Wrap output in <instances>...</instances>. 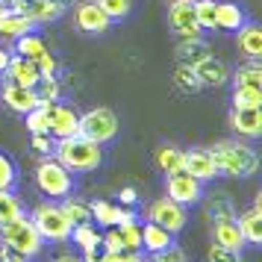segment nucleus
Masks as SVG:
<instances>
[{
    "label": "nucleus",
    "mask_w": 262,
    "mask_h": 262,
    "mask_svg": "<svg viewBox=\"0 0 262 262\" xmlns=\"http://www.w3.org/2000/svg\"><path fill=\"white\" fill-rule=\"evenodd\" d=\"M209 154L218 165V174H224V177L245 180L259 171V156L245 142H215L209 147Z\"/></svg>",
    "instance_id": "2"
},
{
    "label": "nucleus",
    "mask_w": 262,
    "mask_h": 262,
    "mask_svg": "<svg viewBox=\"0 0 262 262\" xmlns=\"http://www.w3.org/2000/svg\"><path fill=\"white\" fill-rule=\"evenodd\" d=\"M236 41H238V50L248 56V59H262V30L253 21L242 27L236 33Z\"/></svg>",
    "instance_id": "23"
},
{
    "label": "nucleus",
    "mask_w": 262,
    "mask_h": 262,
    "mask_svg": "<svg viewBox=\"0 0 262 262\" xmlns=\"http://www.w3.org/2000/svg\"><path fill=\"white\" fill-rule=\"evenodd\" d=\"M30 221L36 224L38 236L45 238V242H59V245H65V242L71 238L74 224L65 218L59 203H50V201L38 203L36 209H33V215H30Z\"/></svg>",
    "instance_id": "4"
},
{
    "label": "nucleus",
    "mask_w": 262,
    "mask_h": 262,
    "mask_svg": "<svg viewBox=\"0 0 262 262\" xmlns=\"http://www.w3.org/2000/svg\"><path fill=\"white\" fill-rule=\"evenodd\" d=\"M9 59H12V53H9V50H3V48H0V74L6 71V65H9Z\"/></svg>",
    "instance_id": "46"
},
{
    "label": "nucleus",
    "mask_w": 262,
    "mask_h": 262,
    "mask_svg": "<svg viewBox=\"0 0 262 262\" xmlns=\"http://www.w3.org/2000/svg\"><path fill=\"white\" fill-rule=\"evenodd\" d=\"M74 27L85 33V36H103L112 21L106 18V12L97 6L95 0H80L77 6H74Z\"/></svg>",
    "instance_id": "9"
},
{
    "label": "nucleus",
    "mask_w": 262,
    "mask_h": 262,
    "mask_svg": "<svg viewBox=\"0 0 262 262\" xmlns=\"http://www.w3.org/2000/svg\"><path fill=\"white\" fill-rule=\"evenodd\" d=\"M3 74H6V80H9V83L27 85V89H36L38 80H41V74H38L36 62H33V59H24V56H12Z\"/></svg>",
    "instance_id": "18"
},
{
    "label": "nucleus",
    "mask_w": 262,
    "mask_h": 262,
    "mask_svg": "<svg viewBox=\"0 0 262 262\" xmlns=\"http://www.w3.org/2000/svg\"><path fill=\"white\" fill-rule=\"evenodd\" d=\"M27 33H36V24L24 18L21 12H15L12 6H9V12L3 15V21H0V36L3 38H18V36H27Z\"/></svg>",
    "instance_id": "24"
},
{
    "label": "nucleus",
    "mask_w": 262,
    "mask_h": 262,
    "mask_svg": "<svg viewBox=\"0 0 262 262\" xmlns=\"http://www.w3.org/2000/svg\"><path fill=\"white\" fill-rule=\"evenodd\" d=\"M59 206H62V212H65V218H68L74 227L77 224H95V221H92V212H89V203L77 201V198H62Z\"/></svg>",
    "instance_id": "29"
},
{
    "label": "nucleus",
    "mask_w": 262,
    "mask_h": 262,
    "mask_svg": "<svg viewBox=\"0 0 262 262\" xmlns=\"http://www.w3.org/2000/svg\"><path fill=\"white\" fill-rule=\"evenodd\" d=\"M233 109H262V89H250V85L233 89Z\"/></svg>",
    "instance_id": "31"
},
{
    "label": "nucleus",
    "mask_w": 262,
    "mask_h": 262,
    "mask_svg": "<svg viewBox=\"0 0 262 262\" xmlns=\"http://www.w3.org/2000/svg\"><path fill=\"white\" fill-rule=\"evenodd\" d=\"M142 262H144V259H142Z\"/></svg>",
    "instance_id": "50"
},
{
    "label": "nucleus",
    "mask_w": 262,
    "mask_h": 262,
    "mask_svg": "<svg viewBox=\"0 0 262 262\" xmlns=\"http://www.w3.org/2000/svg\"><path fill=\"white\" fill-rule=\"evenodd\" d=\"M53 159L65 165L71 174H89V171H97L103 165V150L100 144L83 139L80 133L77 136H65V139H56L53 142Z\"/></svg>",
    "instance_id": "1"
},
{
    "label": "nucleus",
    "mask_w": 262,
    "mask_h": 262,
    "mask_svg": "<svg viewBox=\"0 0 262 262\" xmlns=\"http://www.w3.org/2000/svg\"><path fill=\"white\" fill-rule=\"evenodd\" d=\"M0 262H30L24 253H18V250L6 248V245H0Z\"/></svg>",
    "instance_id": "44"
},
{
    "label": "nucleus",
    "mask_w": 262,
    "mask_h": 262,
    "mask_svg": "<svg viewBox=\"0 0 262 262\" xmlns=\"http://www.w3.org/2000/svg\"><path fill=\"white\" fill-rule=\"evenodd\" d=\"M18 215H24V206H21V201L15 198L12 191H0V224L15 221Z\"/></svg>",
    "instance_id": "37"
},
{
    "label": "nucleus",
    "mask_w": 262,
    "mask_h": 262,
    "mask_svg": "<svg viewBox=\"0 0 262 262\" xmlns=\"http://www.w3.org/2000/svg\"><path fill=\"white\" fill-rule=\"evenodd\" d=\"M174 85H177L180 92H186V95H194V92L203 89L201 80H198V74H194V68L183 65V62L177 65V71H174Z\"/></svg>",
    "instance_id": "32"
},
{
    "label": "nucleus",
    "mask_w": 262,
    "mask_h": 262,
    "mask_svg": "<svg viewBox=\"0 0 262 262\" xmlns=\"http://www.w3.org/2000/svg\"><path fill=\"white\" fill-rule=\"evenodd\" d=\"M194 3V18L201 30H215V9H218V0H191Z\"/></svg>",
    "instance_id": "34"
},
{
    "label": "nucleus",
    "mask_w": 262,
    "mask_h": 262,
    "mask_svg": "<svg viewBox=\"0 0 262 262\" xmlns=\"http://www.w3.org/2000/svg\"><path fill=\"white\" fill-rule=\"evenodd\" d=\"M168 24L177 38H198L203 33L194 18V3L191 0H171L168 6Z\"/></svg>",
    "instance_id": "10"
},
{
    "label": "nucleus",
    "mask_w": 262,
    "mask_h": 262,
    "mask_svg": "<svg viewBox=\"0 0 262 262\" xmlns=\"http://www.w3.org/2000/svg\"><path fill=\"white\" fill-rule=\"evenodd\" d=\"M115 230H118L124 250H142V227L136 224V221H130V224H118Z\"/></svg>",
    "instance_id": "39"
},
{
    "label": "nucleus",
    "mask_w": 262,
    "mask_h": 262,
    "mask_svg": "<svg viewBox=\"0 0 262 262\" xmlns=\"http://www.w3.org/2000/svg\"><path fill=\"white\" fill-rule=\"evenodd\" d=\"M206 56H212V50H209V45H206L201 36H198V38H180L177 59L183 62V65L194 68V65H198V62H203Z\"/></svg>",
    "instance_id": "22"
},
{
    "label": "nucleus",
    "mask_w": 262,
    "mask_h": 262,
    "mask_svg": "<svg viewBox=\"0 0 262 262\" xmlns=\"http://www.w3.org/2000/svg\"><path fill=\"white\" fill-rule=\"evenodd\" d=\"M206 218L209 221H233L236 218V206H233V201L227 198V194H215L212 201L206 203Z\"/></svg>",
    "instance_id": "28"
},
{
    "label": "nucleus",
    "mask_w": 262,
    "mask_h": 262,
    "mask_svg": "<svg viewBox=\"0 0 262 262\" xmlns=\"http://www.w3.org/2000/svg\"><path fill=\"white\" fill-rule=\"evenodd\" d=\"M0 100H3V106L12 109V112H18V115H27L30 109L38 106V95L36 89H27V85H15V83H3V89H0Z\"/></svg>",
    "instance_id": "14"
},
{
    "label": "nucleus",
    "mask_w": 262,
    "mask_h": 262,
    "mask_svg": "<svg viewBox=\"0 0 262 262\" xmlns=\"http://www.w3.org/2000/svg\"><path fill=\"white\" fill-rule=\"evenodd\" d=\"M95 3L106 12V18L112 24H115V21H124V18L133 12V0H95Z\"/></svg>",
    "instance_id": "35"
},
{
    "label": "nucleus",
    "mask_w": 262,
    "mask_h": 262,
    "mask_svg": "<svg viewBox=\"0 0 262 262\" xmlns=\"http://www.w3.org/2000/svg\"><path fill=\"white\" fill-rule=\"evenodd\" d=\"M165 198H171L180 206H191L203 198V183L194 180L186 171H174V174H165Z\"/></svg>",
    "instance_id": "8"
},
{
    "label": "nucleus",
    "mask_w": 262,
    "mask_h": 262,
    "mask_svg": "<svg viewBox=\"0 0 262 262\" xmlns=\"http://www.w3.org/2000/svg\"><path fill=\"white\" fill-rule=\"evenodd\" d=\"M77 133H80L83 139H89V142H95V144H106V142H112V139L118 136V115H115L109 106L89 109V112L80 115Z\"/></svg>",
    "instance_id": "6"
},
{
    "label": "nucleus",
    "mask_w": 262,
    "mask_h": 262,
    "mask_svg": "<svg viewBox=\"0 0 262 262\" xmlns=\"http://www.w3.org/2000/svg\"><path fill=\"white\" fill-rule=\"evenodd\" d=\"M89 212H92V221H97L100 227H118V224L136 221L133 209H124V206L109 203V201H92L89 203Z\"/></svg>",
    "instance_id": "15"
},
{
    "label": "nucleus",
    "mask_w": 262,
    "mask_h": 262,
    "mask_svg": "<svg viewBox=\"0 0 262 262\" xmlns=\"http://www.w3.org/2000/svg\"><path fill=\"white\" fill-rule=\"evenodd\" d=\"M68 242H74L80 250H89V248H95L97 242H100V233H97L95 224H77L71 230V238H68Z\"/></svg>",
    "instance_id": "33"
},
{
    "label": "nucleus",
    "mask_w": 262,
    "mask_h": 262,
    "mask_svg": "<svg viewBox=\"0 0 262 262\" xmlns=\"http://www.w3.org/2000/svg\"><path fill=\"white\" fill-rule=\"evenodd\" d=\"M147 221H154L159 224L162 230H168L171 236H177L186 230V221H189V212H186V206H180L174 203L171 198H159L147 206Z\"/></svg>",
    "instance_id": "7"
},
{
    "label": "nucleus",
    "mask_w": 262,
    "mask_h": 262,
    "mask_svg": "<svg viewBox=\"0 0 262 262\" xmlns=\"http://www.w3.org/2000/svg\"><path fill=\"white\" fill-rule=\"evenodd\" d=\"M248 21H250L248 12H245L238 3H233V0H218V9H215V30H221V33H238Z\"/></svg>",
    "instance_id": "17"
},
{
    "label": "nucleus",
    "mask_w": 262,
    "mask_h": 262,
    "mask_svg": "<svg viewBox=\"0 0 262 262\" xmlns=\"http://www.w3.org/2000/svg\"><path fill=\"white\" fill-rule=\"evenodd\" d=\"M150 262H189V256H186V250H183V248L171 245V248H165V250L150 253Z\"/></svg>",
    "instance_id": "40"
},
{
    "label": "nucleus",
    "mask_w": 262,
    "mask_h": 262,
    "mask_svg": "<svg viewBox=\"0 0 262 262\" xmlns=\"http://www.w3.org/2000/svg\"><path fill=\"white\" fill-rule=\"evenodd\" d=\"M15 50H18V56H24V59H33V62H36L38 56L48 50V45H45V41H41L36 33H27V36H18V38H15Z\"/></svg>",
    "instance_id": "30"
},
{
    "label": "nucleus",
    "mask_w": 262,
    "mask_h": 262,
    "mask_svg": "<svg viewBox=\"0 0 262 262\" xmlns=\"http://www.w3.org/2000/svg\"><path fill=\"white\" fill-rule=\"evenodd\" d=\"M80 127V115L65 103H48V136L53 139H65V136H77Z\"/></svg>",
    "instance_id": "13"
},
{
    "label": "nucleus",
    "mask_w": 262,
    "mask_h": 262,
    "mask_svg": "<svg viewBox=\"0 0 262 262\" xmlns=\"http://www.w3.org/2000/svg\"><path fill=\"white\" fill-rule=\"evenodd\" d=\"M53 262H83V256H74V253H59Z\"/></svg>",
    "instance_id": "47"
},
{
    "label": "nucleus",
    "mask_w": 262,
    "mask_h": 262,
    "mask_svg": "<svg viewBox=\"0 0 262 262\" xmlns=\"http://www.w3.org/2000/svg\"><path fill=\"white\" fill-rule=\"evenodd\" d=\"M194 74H198V80H201L203 89H218V85H224L230 80V68L221 59H215V56H206L203 62H198L194 65Z\"/></svg>",
    "instance_id": "19"
},
{
    "label": "nucleus",
    "mask_w": 262,
    "mask_h": 262,
    "mask_svg": "<svg viewBox=\"0 0 262 262\" xmlns=\"http://www.w3.org/2000/svg\"><path fill=\"white\" fill-rule=\"evenodd\" d=\"M36 186L48 198H71L74 191V174L65 165H59L53 156H45L36 168Z\"/></svg>",
    "instance_id": "5"
},
{
    "label": "nucleus",
    "mask_w": 262,
    "mask_h": 262,
    "mask_svg": "<svg viewBox=\"0 0 262 262\" xmlns=\"http://www.w3.org/2000/svg\"><path fill=\"white\" fill-rule=\"evenodd\" d=\"M33 150H36V154H41V156L53 154V142H50L48 133H36V136H33Z\"/></svg>",
    "instance_id": "43"
},
{
    "label": "nucleus",
    "mask_w": 262,
    "mask_h": 262,
    "mask_svg": "<svg viewBox=\"0 0 262 262\" xmlns=\"http://www.w3.org/2000/svg\"><path fill=\"white\" fill-rule=\"evenodd\" d=\"M212 242L218 248H227V250H238L245 248V236H242V230H238L236 218L233 221H215L212 224Z\"/></svg>",
    "instance_id": "20"
},
{
    "label": "nucleus",
    "mask_w": 262,
    "mask_h": 262,
    "mask_svg": "<svg viewBox=\"0 0 262 262\" xmlns=\"http://www.w3.org/2000/svg\"><path fill=\"white\" fill-rule=\"evenodd\" d=\"M0 3H12V0H0Z\"/></svg>",
    "instance_id": "49"
},
{
    "label": "nucleus",
    "mask_w": 262,
    "mask_h": 262,
    "mask_svg": "<svg viewBox=\"0 0 262 262\" xmlns=\"http://www.w3.org/2000/svg\"><path fill=\"white\" fill-rule=\"evenodd\" d=\"M0 245H6V248L18 250V253H24L27 259H33L41 253L45 248V238L38 236L36 224L24 215H18L15 221H6V224H0Z\"/></svg>",
    "instance_id": "3"
},
{
    "label": "nucleus",
    "mask_w": 262,
    "mask_h": 262,
    "mask_svg": "<svg viewBox=\"0 0 262 262\" xmlns=\"http://www.w3.org/2000/svg\"><path fill=\"white\" fill-rule=\"evenodd\" d=\"M206 262H245V259H242V253H238V250H227V248L212 245L209 253H206Z\"/></svg>",
    "instance_id": "41"
},
{
    "label": "nucleus",
    "mask_w": 262,
    "mask_h": 262,
    "mask_svg": "<svg viewBox=\"0 0 262 262\" xmlns=\"http://www.w3.org/2000/svg\"><path fill=\"white\" fill-rule=\"evenodd\" d=\"M154 159H156V165H159V171H165V174L183 171V150H180L177 144H159Z\"/></svg>",
    "instance_id": "27"
},
{
    "label": "nucleus",
    "mask_w": 262,
    "mask_h": 262,
    "mask_svg": "<svg viewBox=\"0 0 262 262\" xmlns=\"http://www.w3.org/2000/svg\"><path fill=\"white\" fill-rule=\"evenodd\" d=\"M236 224H238V230H242V236H245V245L259 248L262 245V209L259 206H253L248 212L236 215Z\"/></svg>",
    "instance_id": "21"
},
{
    "label": "nucleus",
    "mask_w": 262,
    "mask_h": 262,
    "mask_svg": "<svg viewBox=\"0 0 262 262\" xmlns=\"http://www.w3.org/2000/svg\"><path fill=\"white\" fill-rule=\"evenodd\" d=\"M174 245V236L168 233V230H162L159 224H154V221H147V224L142 227V250H147V253H156V250H165Z\"/></svg>",
    "instance_id": "25"
},
{
    "label": "nucleus",
    "mask_w": 262,
    "mask_h": 262,
    "mask_svg": "<svg viewBox=\"0 0 262 262\" xmlns=\"http://www.w3.org/2000/svg\"><path fill=\"white\" fill-rule=\"evenodd\" d=\"M12 9L38 27V24L59 21L65 15V0H12Z\"/></svg>",
    "instance_id": "11"
},
{
    "label": "nucleus",
    "mask_w": 262,
    "mask_h": 262,
    "mask_svg": "<svg viewBox=\"0 0 262 262\" xmlns=\"http://www.w3.org/2000/svg\"><path fill=\"white\" fill-rule=\"evenodd\" d=\"M24 121H27V130L33 133H48V100H38V106L36 109H30L24 115Z\"/></svg>",
    "instance_id": "36"
},
{
    "label": "nucleus",
    "mask_w": 262,
    "mask_h": 262,
    "mask_svg": "<svg viewBox=\"0 0 262 262\" xmlns=\"http://www.w3.org/2000/svg\"><path fill=\"white\" fill-rule=\"evenodd\" d=\"M15 183H18V165L12 162V156L0 150V191H12Z\"/></svg>",
    "instance_id": "38"
},
{
    "label": "nucleus",
    "mask_w": 262,
    "mask_h": 262,
    "mask_svg": "<svg viewBox=\"0 0 262 262\" xmlns=\"http://www.w3.org/2000/svg\"><path fill=\"white\" fill-rule=\"evenodd\" d=\"M230 130L242 139H259L262 136V109H230Z\"/></svg>",
    "instance_id": "16"
},
{
    "label": "nucleus",
    "mask_w": 262,
    "mask_h": 262,
    "mask_svg": "<svg viewBox=\"0 0 262 262\" xmlns=\"http://www.w3.org/2000/svg\"><path fill=\"white\" fill-rule=\"evenodd\" d=\"M230 80H233V89H238V85L262 89V65H259V59H248L238 71H230Z\"/></svg>",
    "instance_id": "26"
},
{
    "label": "nucleus",
    "mask_w": 262,
    "mask_h": 262,
    "mask_svg": "<svg viewBox=\"0 0 262 262\" xmlns=\"http://www.w3.org/2000/svg\"><path fill=\"white\" fill-rule=\"evenodd\" d=\"M9 12V3H0V21H3V15Z\"/></svg>",
    "instance_id": "48"
},
{
    "label": "nucleus",
    "mask_w": 262,
    "mask_h": 262,
    "mask_svg": "<svg viewBox=\"0 0 262 262\" xmlns=\"http://www.w3.org/2000/svg\"><path fill=\"white\" fill-rule=\"evenodd\" d=\"M136 201H139V194H136V189H133V186L121 189V206H136Z\"/></svg>",
    "instance_id": "45"
},
{
    "label": "nucleus",
    "mask_w": 262,
    "mask_h": 262,
    "mask_svg": "<svg viewBox=\"0 0 262 262\" xmlns=\"http://www.w3.org/2000/svg\"><path fill=\"white\" fill-rule=\"evenodd\" d=\"M183 171L191 174L194 180H201V183H209V180L221 177L209 147H189V150H183Z\"/></svg>",
    "instance_id": "12"
},
{
    "label": "nucleus",
    "mask_w": 262,
    "mask_h": 262,
    "mask_svg": "<svg viewBox=\"0 0 262 262\" xmlns=\"http://www.w3.org/2000/svg\"><path fill=\"white\" fill-rule=\"evenodd\" d=\"M36 68H38V74H41V77H56V71H59V62L50 56V50H45V53L36 59Z\"/></svg>",
    "instance_id": "42"
}]
</instances>
